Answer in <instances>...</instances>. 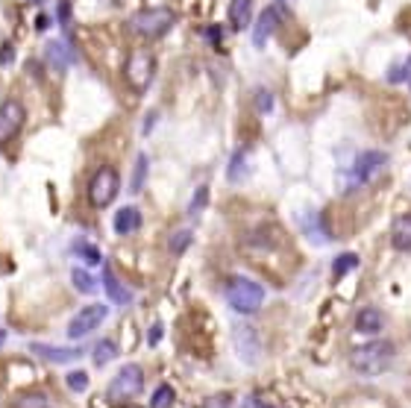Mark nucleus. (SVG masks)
Segmentation results:
<instances>
[{"mask_svg":"<svg viewBox=\"0 0 411 408\" xmlns=\"http://www.w3.org/2000/svg\"><path fill=\"white\" fill-rule=\"evenodd\" d=\"M393 362V344L391 341H370L365 347H355L350 355V364L361 376H379Z\"/></svg>","mask_w":411,"mask_h":408,"instance_id":"1","label":"nucleus"},{"mask_svg":"<svg viewBox=\"0 0 411 408\" xmlns=\"http://www.w3.org/2000/svg\"><path fill=\"white\" fill-rule=\"evenodd\" d=\"M226 300L238 315H253L265 303V288L253 279H247V276H233L226 282Z\"/></svg>","mask_w":411,"mask_h":408,"instance_id":"2","label":"nucleus"},{"mask_svg":"<svg viewBox=\"0 0 411 408\" xmlns=\"http://www.w3.org/2000/svg\"><path fill=\"white\" fill-rule=\"evenodd\" d=\"M174 21H176V15L168 6H156V9L136 12L133 18H129V27H133V32H138V36H144V39H159L174 27Z\"/></svg>","mask_w":411,"mask_h":408,"instance_id":"3","label":"nucleus"},{"mask_svg":"<svg viewBox=\"0 0 411 408\" xmlns=\"http://www.w3.org/2000/svg\"><path fill=\"white\" fill-rule=\"evenodd\" d=\"M141 388H144V373H141V367L138 364H124L118 370V376L112 379L106 397H109L112 405H124L129 400H136L141 394Z\"/></svg>","mask_w":411,"mask_h":408,"instance_id":"4","label":"nucleus"},{"mask_svg":"<svg viewBox=\"0 0 411 408\" xmlns=\"http://www.w3.org/2000/svg\"><path fill=\"white\" fill-rule=\"evenodd\" d=\"M118 188H121L118 171H115V168H100L91 176V183H89V200H91V206L106 209L115 197H118Z\"/></svg>","mask_w":411,"mask_h":408,"instance_id":"5","label":"nucleus"},{"mask_svg":"<svg viewBox=\"0 0 411 408\" xmlns=\"http://www.w3.org/2000/svg\"><path fill=\"white\" fill-rule=\"evenodd\" d=\"M109 315V308L100 305V303H94V305H86V308H79V312L74 315V320L68 323V338H86L89 332H94L97 326H100Z\"/></svg>","mask_w":411,"mask_h":408,"instance_id":"6","label":"nucleus"},{"mask_svg":"<svg viewBox=\"0 0 411 408\" xmlns=\"http://www.w3.org/2000/svg\"><path fill=\"white\" fill-rule=\"evenodd\" d=\"M388 165V156L385 153H379V150H367V153H361L358 159H355V165H353V173H350V188H355V185H365V183H370V179L379 173L382 168Z\"/></svg>","mask_w":411,"mask_h":408,"instance_id":"7","label":"nucleus"},{"mask_svg":"<svg viewBox=\"0 0 411 408\" xmlns=\"http://www.w3.org/2000/svg\"><path fill=\"white\" fill-rule=\"evenodd\" d=\"M153 71H156V62L147 51H136L126 62V77H129V83L136 86V91H144L147 86H150Z\"/></svg>","mask_w":411,"mask_h":408,"instance_id":"8","label":"nucleus"},{"mask_svg":"<svg viewBox=\"0 0 411 408\" xmlns=\"http://www.w3.org/2000/svg\"><path fill=\"white\" fill-rule=\"evenodd\" d=\"M24 126V106L18 100L0 103V144L15 138V133Z\"/></svg>","mask_w":411,"mask_h":408,"instance_id":"9","label":"nucleus"},{"mask_svg":"<svg viewBox=\"0 0 411 408\" xmlns=\"http://www.w3.org/2000/svg\"><path fill=\"white\" fill-rule=\"evenodd\" d=\"M30 353H36L44 362H53V364H68L82 358L79 347H51V344H30Z\"/></svg>","mask_w":411,"mask_h":408,"instance_id":"10","label":"nucleus"},{"mask_svg":"<svg viewBox=\"0 0 411 408\" xmlns=\"http://www.w3.org/2000/svg\"><path fill=\"white\" fill-rule=\"evenodd\" d=\"M103 288H106L109 300H112L115 305H129V303H133V294H129V288H126L109 268L103 270Z\"/></svg>","mask_w":411,"mask_h":408,"instance_id":"11","label":"nucleus"},{"mask_svg":"<svg viewBox=\"0 0 411 408\" xmlns=\"http://www.w3.org/2000/svg\"><path fill=\"white\" fill-rule=\"evenodd\" d=\"M276 21H279V18H276V9H265V12L259 15V21H256V27H253V44L259 47V51L268 44L270 32L276 29Z\"/></svg>","mask_w":411,"mask_h":408,"instance_id":"12","label":"nucleus"},{"mask_svg":"<svg viewBox=\"0 0 411 408\" xmlns=\"http://www.w3.org/2000/svg\"><path fill=\"white\" fill-rule=\"evenodd\" d=\"M391 244H393V250L411 253V215H403V218L393 221V226H391Z\"/></svg>","mask_w":411,"mask_h":408,"instance_id":"13","label":"nucleus"},{"mask_svg":"<svg viewBox=\"0 0 411 408\" xmlns=\"http://www.w3.org/2000/svg\"><path fill=\"white\" fill-rule=\"evenodd\" d=\"M382 326H385V317L379 308H361L355 317V329L361 335H376V332H382Z\"/></svg>","mask_w":411,"mask_h":408,"instance_id":"14","label":"nucleus"},{"mask_svg":"<svg viewBox=\"0 0 411 408\" xmlns=\"http://www.w3.org/2000/svg\"><path fill=\"white\" fill-rule=\"evenodd\" d=\"M141 226V211L136 206H124L118 215H115V232L118 235H129Z\"/></svg>","mask_w":411,"mask_h":408,"instance_id":"15","label":"nucleus"},{"mask_svg":"<svg viewBox=\"0 0 411 408\" xmlns=\"http://www.w3.org/2000/svg\"><path fill=\"white\" fill-rule=\"evenodd\" d=\"M44 53H47V62H51L56 71H65V68H68V65L74 62L71 47L65 44V41H51V44H47V51H44Z\"/></svg>","mask_w":411,"mask_h":408,"instance_id":"16","label":"nucleus"},{"mask_svg":"<svg viewBox=\"0 0 411 408\" xmlns=\"http://www.w3.org/2000/svg\"><path fill=\"white\" fill-rule=\"evenodd\" d=\"M250 4L253 0H233V6H229V18H233L235 29H244L247 21H250Z\"/></svg>","mask_w":411,"mask_h":408,"instance_id":"17","label":"nucleus"},{"mask_svg":"<svg viewBox=\"0 0 411 408\" xmlns=\"http://www.w3.org/2000/svg\"><path fill=\"white\" fill-rule=\"evenodd\" d=\"M247 171H250V165H247V156L244 153H235L233 159H229L226 179H229V183H241V179L247 176Z\"/></svg>","mask_w":411,"mask_h":408,"instance_id":"18","label":"nucleus"},{"mask_svg":"<svg viewBox=\"0 0 411 408\" xmlns=\"http://www.w3.org/2000/svg\"><path fill=\"white\" fill-rule=\"evenodd\" d=\"M115 355H118V344H115V341H100V344L94 347V364L103 367V364L112 362Z\"/></svg>","mask_w":411,"mask_h":408,"instance_id":"19","label":"nucleus"},{"mask_svg":"<svg viewBox=\"0 0 411 408\" xmlns=\"http://www.w3.org/2000/svg\"><path fill=\"white\" fill-rule=\"evenodd\" d=\"M71 279H74V285H77V291H79V294H94V291H97L94 276H91L89 270H82V268H74Z\"/></svg>","mask_w":411,"mask_h":408,"instance_id":"20","label":"nucleus"},{"mask_svg":"<svg viewBox=\"0 0 411 408\" xmlns=\"http://www.w3.org/2000/svg\"><path fill=\"white\" fill-rule=\"evenodd\" d=\"M174 405V388L171 385H159L150 397V408H171Z\"/></svg>","mask_w":411,"mask_h":408,"instance_id":"21","label":"nucleus"},{"mask_svg":"<svg viewBox=\"0 0 411 408\" xmlns=\"http://www.w3.org/2000/svg\"><path fill=\"white\" fill-rule=\"evenodd\" d=\"M74 253H77V256H82V258H86V262H89V265H100V250H97V247H94V244H86V241H77V244H74Z\"/></svg>","mask_w":411,"mask_h":408,"instance_id":"22","label":"nucleus"},{"mask_svg":"<svg viewBox=\"0 0 411 408\" xmlns=\"http://www.w3.org/2000/svg\"><path fill=\"white\" fill-rule=\"evenodd\" d=\"M358 268V256L355 253H344L335 258V276H344V273H350Z\"/></svg>","mask_w":411,"mask_h":408,"instance_id":"23","label":"nucleus"},{"mask_svg":"<svg viewBox=\"0 0 411 408\" xmlns=\"http://www.w3.org/2000/svg\"><path fill=\"white\" fill-rule=\"evenodd\" d=\"M144 176H147V156L141 153L138 162H136V171H133V185H129V188H133V194L144 188Z\"/></svg>","mask_w":411,"mask_h":408,"instance_id":"24","label":"nucleus"},{"mask_svg":"<svg viewBox=\"0 0 411 408\" xmlns=\"http://www.w3.org/2000/svg\"><path fill=\"white\" fill-rule=\"evenodd\" d=\"M15 408H51V402H47V397H41V394H27L15 402Z\"/></svg>","mask_w":411,"mask_h":408,"instance_id":"25","label":"nucleus"},{"mask_svg":"<svg viewBox=\"0 0 411 408\" xmlns=\"http://www.w3.org/2000/svg\"><path fill=\"white\" fill-rule=\"evenodd\" d=\"M188 244H191V232L188 230H183V232H174V238H171V253H185L188 250Z\"/></svg>","mask_w":411,"mask_h":408,"instance_id":"26","label":"nucleus"},{"mask_svg":"<svg viewBox=\"0 0 411 408\" xmlns=\"http://www.w3.org/2000/svg\"><path fill=\"white\" fill-rule=\"evenodd\" d=\"M68 388H71V390H77V394H82V390L89 388V373H82V370L68 373Z\"/></svg>","mask_w":411,"mask_h":408,"instance_id":"27","label":"nucleus"},{"mask_svg":"<svg viewBox=\"0 0 411 408\" xmlns=\"http://www.w3.org/2000/svg\"><path fill=\"white\" fill-rule=\"evenodd\" d=\"M162 335H164L162 323H153V326H150V338H147V344H150V347H156L159 341H162Z\"/></svg>","mask_w":411,"mask_h":408,"instance_id":"28","label":"nucleus"},{"mask_svg":"<svg viewBox=\"0 0 411 408\" xmlns=\"http://www.w3.org/2000/svg\"><path fill=\"white\" fill-rule=\"evenodd\" d=\"M206 197H209V191H206V185H203V188H197V197H194V203H191V211H197V209H200Z\"/></svg>","mask_w":411,"mask_h":408,"instance_id":"29","label":"nucleus"},{"mask_svg":"<svg viewBox=\"0 0 411 408\" xmlns=\"http://www.w3.org/2000/svg\"><path fill=\"white\" fill-rule=\"evenodd\" d=\"M244 408H268V405L261 402L259 397H247V400H244Z\"/></svg>","mask_w":411,"mask_h":408,"instance_id":"30","label":"nucleus"},{"mask_svg":"<svg viewBox=\"0 0 411 408\" xmlns=\"http://www.w3.org/2000/svg\"><path fill=\"white\" fill-rule=\"evenodd\" d=\"M270 106V97H268V91H261V109H268Z\"/></svg>","mask_w":411,"mask_h":408,"instance_id":"31","label":"nucleus"},{"mask_svg":"<svg viewBox=\"0 0 411 408\" xmlns=\"http://www.w3.org/2000/svg\"><path fill=\"white\" fill-rule=\"evenodd\" d=\"M30 4H41V0H30Z\"/></svg>","mask_w":411,"mask_h":408,"instance_id":"32","label":"nucleus"},{"mask_svg":"<svg viewBox=\"0 0 411 408\" xmlns=\"http://www.w3.org/2000/svg\"><path fill=\"white\" fill-rule=\"evenodd\" d=\"M209 408H221V405H209Z\"/></svg>","mask_w":411,"mask_h":408,"instance_id":"33","label":"nucleus"}]
</instances>
